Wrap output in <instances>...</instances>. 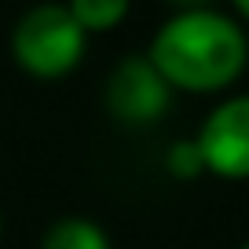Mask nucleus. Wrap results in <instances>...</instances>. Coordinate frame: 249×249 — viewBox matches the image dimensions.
I'll return each instance as SVG.
<instances>
[{
    "label": "nucleus",
    "mask_w": 249,
    "mask_h": 249,
    "mask_svg": "<svg viewBox=\"0 0 249 249\" xmlns=\"http://www.w3.org/2000/svg\"><path fill=\"white\" fill-rule=\"evenodd\" d=\"M169 81L158 73V66L150 59H124L114 73H110V85H107V107L117 121H128V124H147L158 121L169 107Z\"/></svg>",
    "instance_id": "obj_4"
},
{
    "label": "nucleus",
    "mask_w": 249,
    "mask_h": 249,
    "mask_svg": "<svg viewBox=\"0 0 249 249\" xmlns=\"http://www.w3.org/2000/svg\"><path fill=\"white\" fill-rule=\"evenodd\" d=\"M231 4L238 8V15H242V18H249V0H231Z\"/></svg>",
    "instance_id": "obj_9"
},
{
    "label": "nucleus",
    "mask_w": 249,
    "mask_h": 249,
    "mask_svg": "<svg viewBox=\"0 0 249 249\" xmlns=\"http://www.w3.org/2000/svg\"><path fill=\"white\" fill-rule=\"evenodd\" d=\"M172 4H179L183 11H195V8H205L209 0H172Z\"/></svg>",
    "instance_id": "obj_8"
},
{
    "label": "nucleus",
    "mask_w": 249,
    "mask_h": 249,
    "mask_svg": "<svg viewBox=\"0 0 249 249\" xmlns=\"http://www.w3.org/2000/svg\"><path fill=\"white\" fill-rule=\"evenodd\" d=\"M40 249H110V242L99 231V224L81 220V216H66L44 231Z\"/></svg>",
    "instance_id": "obj_5"
},
{
    "label": "nucleus",
    "mask_w": 249,
    "mask_h": 249,
    "mask_svg": "<svg viewBox=\"0 0 249 249\" xmlns=\"http://www.w3.org/2000/svg\"><path fill=\"white\" fill-rule=\"evenodd\" d=\"M242 249H249V242H246V246H242Z\"/></svg>",
    "instance_id": "obj_10"
},
{
    "label": "nucleus",
    "mask_w": 249,
    "mask_h": 249,
    "mask_svg": "<svg viewBox=\"0 0 249 249\" xmlns=\"http://www.w3.org/2000/svg\"><path fill=\"white\" fill-rule=\"evenodd\" d=\"M66 8L85 33H103L128 15V0H70Z\"/></svg>",
    "instance_id": "obj_6"
},
{
    "label": "nucleus",
    "mask_w": 249,
    "mask_h": 249,
    "mask_svg": "<svg viewBox=\"0 0 249 249\" xmlns=\"http://www.w3.org/2000/svg\"><path fill=\"white\" fill-rule=\"evenodd\" d=\"M165 169L176 179H195L198 172H205V158H202V150H198V140L172 143L169 154H165Z\"/></svg>",
    "instance_id": "obj_7"
},
{
    "label": "nucleus",
    "mask_w": 249,
    "mask_h": 249,
    "mask_svg": "<svg viewBox=\"0 0 249 249\" xmlns=\"http://www.w3.org/2000/svg\"><path fill=\"white\" fill-rule=\"evenodd\" d=\"M11 55L33 77H62L85 55V30L70 15V8L37 4L18 18L15 33H11Z\"/></svg>",
    "instance_id": "obj_2"
},
{
    "label": "nucleus",
    "mask_w": 249,
    "mask_h": 249,
    "mask_svg": "<svg viewBox=\"0 0 249 249\" xmlns=\"http://www.w3.org/2000/svg\"><path fill=\"white\" fill-rule=\"evenodd\" d=\"M150 62L158 66L169 88L179 92H220L227 88L249 59L246 33L238 22L209 8L172 15L150 40Z\"/></svg>",
    "instance_id": "obj_1"
},
{
    "label": "nucleus",
    "mask_w": 249,
    "mask_h": 249,
    "mask_svg": "<svg viewBox=\"0 0 249 249\" xmlns=\"http://www.w3.org/2000/svg\"><path fill=\"white\" fill-rule=\"evenodd\" d=\"M205 172L224 179H249V95L220 103L198 132Z\"/></svg>",
    "instance_id": "obj_3"
}]
</instances>
